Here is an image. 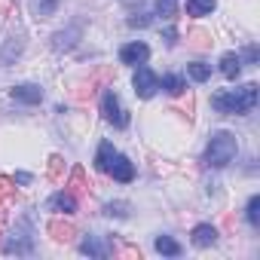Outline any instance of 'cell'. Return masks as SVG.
<instances>
[{
  "instance_id": "1",
  "label": "cell",
  "mask_w": 260,
  "mask_h": 260,
  "mask_svg": "<svg viewBox=\"0 0 260 260\" xmlns=\"http://www.w3.org/2000/svg\"><path fill=\"white\" fill-rule=\"evenodd\" d=\"M211 104H214V110L217 113H248V110H254V104H257V86L254 83H245V86H239V89H220V92H214L211 95Z\"/></svg>"
},
{
  "instance_id": "2",
  "label": "cell",
  "mask_w": 260,
  "mask_h": 260,
  "mask_svg": "<svg viewBox=\"0 0 260 260\" xmlns=\"http://www.w3.org/2000/svg\"><path fill=\"white\" fill-rule=\"evenodd\" d=\"M236 153H239L236 135L233 132H214L211 141H208V150H205V162L211 169H223V166H230L236 159Z\"/></svg>"
},
{
  "instance_id": "3",
  "label": "cell",
  "mask_w": 260,
  "mask_h": 260,
  "mask_svg": "<svg viewBox=\"0 0 260 260\" xmlns=\"http://www.w3.org/2000/svg\"><path fill=\"white\" fill-rule=\"evenodd\" d=\"M101 113H104V119L113 122L116 128H125V125H128V116H125V110H122V104H119V98H116L113 89H107V92L101 95Z\"/></svg>"
},
{
  "instance_id": "4",
  "label": "cell",
  "mask_w": 260,
  "mask_h": 260,
  "mask_svg": "<svg viewBox=\"0 0 260 260\" xmlns=\"http://www.w3.org/2000/svg\"><path fill=\"white\" fill-rule=\"evenodd\" d=\"M132 86H135V95H138V98H150V95L159 89V77H156L150 68H138Z\"/></svg>"
},
{
  "instance_id": "5",
  "label": "cell",
  "mask_w": 260,
  "mask_h": 260,
  "mask_svg": "<svg viewBox=\"0 0 260 260\" xmlns=\"http://www.w3.org/2000/svg\"><path fill=\"white\" fill-rule=\"evenodd\" d=\"M147 55H150V49H147V43H141V40H135V43H128V46L119 49V61H122V64H144Z\"/></svg>"
},
{
  "instance_id": "6",
  "label": "cell",
  "mask_w": 260,
  "mask_h": 260,
  "mask_svg": "<svg viewBox=\"0 0 260 260\" xmlns=\"http://www.w3.org/2000/svg\"><path fill=\"white\" fill-rule=\"evenodd\" d=\"M107 175H113V181H119V184H128V181L135 178V169H132V162H128L125 156H113Z\"/></svg>"
},
{
  "instance_id": "7",
  "label": "cell",
  "mask_w": 260,
  "mask_h": 260,
  "mask_svg": "<svg viewBox=\"0 0 260 260\" xmlns=\"http://www.w3.org/2000/svg\"><path fill=\"white\" fill-rule=\"evenodd\" d=\"M13 98L22 101V104H40L43 101V89L34 86V83H22V86L13 89Z\"/></svg>"
},
{
  "instance_id": "8",
  "label": "cell",
  "mask_w": 260,
  "mask_h": 260,
  "mask_svg": "<svg viewBox=\"0 0 260 260\" xmlns=\"http://www.w3.org/2000/svg\"><path fill=\"white\" fill-rule=\"evenodd\" d=\"M46 233L55 239V242H71L74 236H77V230H74V223L71 220H61V217H55V220H49V226H46Z\"/></svg>"
},
{
  "instance_id": "9",
  "label": "cell",
  "mask_w": 260,
  "mask_h": 260,
  "mask_svg": "<svg viewBox=\"0 0 260 260\" xmlns=\"http://www.w3.org/2000/svg\"><path fill=\"white\" fill-rule=\"evenodd\" d=\"M49 208H55V211H61V214H74V211H77V196H74L71 190L55 193V196L49 199Z\"/></svg>"
},
{
  "instance_id": "10",
  "label": "cell",
  "mask_w": 260,
  "mask_h": 260,
  "mask_svg": "<svg viewBox=\"0 0 260 260\" xmlns=\"http://www.w3.org/2000/svg\"><path fill=\"white\" fill-rule=\"evenodd\" d=\"M217 242V230L211 226V223H199L196 230H193V245L196 248H208V245H214Z\"/></svg>"
},
{
  "instance_id": "11",
  "label": "cell",
  "mask_w": 260,
  "mask_h": 260,
  "mask_svg": "<svg viewBox=\"0 0 260 260\" xmlns=\"http://www.w3.org/2000/svg\"><path fill=\"white\" fill-rule=\"evenodd\" d=\"M239 71H242V55L226 52V55L220 58V74H223L226 80H236V77H239Z\"/></svg>"
},
{
  "instance_id": "12",
  "label": "cell",
  "mask_w": 260,
  "mask_h": 260,
  "mask_svg": "<svg viewBox=\"0 0 260 260\" xmlns=\"http://www.w3.org/2000/svg\"><path fill=\"white\" fill-rule=\"evenodd\" d=\"M68 190L74 193V196H80V193H89V181H86V172L77 166L74 172H71V181H68Z\"/></svg>"
},
{
  "instance_id": "13",
  "label": "cell",
  "mask_w": 260,
  "mask_h": 260,
  "mask_svg": "<svg viewBox=\"0 0 260 260\" xmlns=\"http://www.w3.org/2000/svg\"><path fill=\"white\" fill-rule=\"evenodd\" d=\"M217 7V0H187V13L190 16H211Z\"/></svg>"
},
{
  "instance_id": "14",
  "label": "cell",
  "mask_w": 260,
  "mask_h": 260,
  "mask_svg": "<svg viewBox=\"0 0 260 260\" xmlns=\"http://www.w3.org/2000/svg\"><path fill=\"white\" fill-rule=\"evenodd\" d=\"M113 144L110 141H101V147H98V156H95V166L101 169V172H107L110 169V162H113Z\"/></svg>"
},
{
  "instance_id": "15",
  "label": "cell",
  "mask_w": 260,
  "mask_h": 260,
  "mask_svg": "<svg viewBox=\"0 0 260 260\" xmlns=\"http://www.w3.org/2000/svg\"><path fill=\"white\" fill-rule=\"evenodd\" d=\"M162 89H166L169 95H181V92L187 89V83H184L181 74H166V77H162Z\"/></svg>"
},
{
  "instance_id": "16",
  "label": "cell",
  "mask_w": 260,
  "mask_h": 260,
  "mask_svg": "<svg viewBox=\"0 0 260 260\" xmlns=\"http://www.w3.org/2000/svg\"><path fill=\"white\" fill-rule=\"evenodd\" d=\"M187 74H190V80H196V83H205V80L211 77V64L193 61V64H187Z\"/></svg>"
},
{
  "instance_id": "17",
  "label": "cell",
  "mask_w": 260,
  "mask_h": 260,
  "mask_svg": "<svg viewBox=\"0 0 260 260\" xmlns=\"http://www.w3.org/2000/svg\"><path fill=\"white\" fill-rule=\"evenodd\" d=\"M80 248H83V254H92V257H107L110 254V248L104 242H98V239H86Z\"/></svg>"
},
{
  "instance_id": "18",
  "label": "cell",
  "mask_w": 260,
  "mask_h": 260,
  "mask_svg": "<svg viewBox=\"0 0 260 260\" xmlns=\"http://www.w3.org/2000/svg\"><path fill=\"white\" fill-rule=\"evenodd\" d=\"M156 251H159V254H169V257H178V254H181V245H178L175 239H169V236H159V239H156Z\"/></svg>"
},
{
  "instance_id": "19",
  "label": "cell",
  "mask_w": 260,
  "mask_h": 260,
  "mask_svg": "<svg viewBox=\"0 0 260 260\" xmlns=\"http://www.w3.org/2000/svg\"><path fill=\"white\" fill-rule=\"evenodd\" d=\"M187 43H190L193 49H208V46H211V34H205V31H190V34H187Z\"/></svg>"
},
{
  "instance_id": "20",
  "label": "cell",
  "mask_w": 260,
  "mask_h": 260,
  "mask_svg": "<svg viewBox=\"0 0 260 260\" xmlns=\"http://www.w3.org/2000/svg\"><path fill=\"white\" fill-rule=\"evenodd\" d=\"M245 217H248V223H251V226H260V196H251V199H248Z\"/></svg>"
},
{
  "instance_id": "21",
  "label": "cell",
  "mask_w": 260,
  "mask_h": 260,
  "mask_svg": "<svg viewBox=\"0 0 260 260\" xmlns=\"http://www.w3.org/2000/svg\"><path fill=\"white\" fill-rule=\"evenodd\" d=\"M156 13H159L162 19H175V13H178V0H156Z\"/></svg>"
},
{
  "instance_id": "22",
  "label": "cell",
  "mask_w": 260,
  "mask_h": 260,
  "mask_svg": "<svg viewBox=\"0 0 260 260\" xmlns=\"http://www.w3.org/2000/svg\"><path fill=\"white\" fill-rule=\"evenodd\" d=\"M61 175H64V159L61 156H49V178L61 181Z\"/></svg>"
},
{
  "instance_id": "23",
  "label": "cell",
  "mask_w": 260,
  "mask_h": 260,
  "mask_svg": "<svg viewBox=\"0 0 260 260\" xmlns=\"http://www.w3.org/2000/svg\"><path fill=\"white\" fill-rule=\"evenodd\" d=\"M16 196V181H10V178H0V199H13Z\"/></svg>"
},
{
  "instance_id": "24",
  "label": "cell",
  "mask_w": 260,
  "mask_h": 260,
  "mask_svg": "<svg viewBox=\"0 0 260 260\" xmlns=\"http://www.w3.org/2000/svg\"><path fill=\"white\" fill-rule=\"evenodd\" d=\"M52 7H55V0H43V13H49Z\"/></svg>"
},
{
  "instance_id": "25",
  "label": "cell",
  "mask_w": 260,
  "mask_h": 260,
  "mask_svg": "<svg viewBox=\"0 0 260 260\" xmlns=\"http://www.w3.org/2000/svg\"><path fill=\"white\" fill-rule=\"evenodd\" d=\"M122 4H135V0H122Z\"/></svg>"
}]
</instances>
